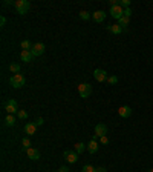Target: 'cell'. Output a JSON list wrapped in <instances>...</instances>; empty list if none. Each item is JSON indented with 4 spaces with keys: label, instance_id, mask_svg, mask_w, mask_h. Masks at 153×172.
<instances>
[{
    "label": "cell",
    "instance_id": "603a6c76",
    "mask_svg": "<svg viewBox=\"0 0 153 172\" xmlns=\"http://www.w3.org/2000/svg\"><path fill=\"white\" fill-rule=\"evenodd\" d=\"M81 172H97V168H93L92 165H84Z\"/></svg>",
    "mask_w": 153,
    "mask_h": 172
},
{
    "label": "cell",
    "instance_id": "4dcf8cb0",
    "mask_svg": "<svg viewBox=\"0 0 153 172\" xmlns=\"http://www.w3.org/2000/svg\"><path fill=\"white\" fill-rule=\"evenodd\" d=\"M58 172H71V171H69V168H66V166H61V168L58 169Z\"/></svg>",
    "mask_w": 153,
    "mask_h": 172
},
{
    "label": "cell",
    "instance_id": "6da1fadb",
    "mask_svg": "<svg viewBox=\"0 0 153 172\" xmlns=\"http://www.w3.org/2000/svg\"><path fill=\"white\" fill-rule=\"evenodd\" d=\"M14 6H15L17 12L23 15V14H26V12L29 11V8H31V3H29L28 0H17V2L14 3Z\"/></svg>",
    "mask_w": 153,
    "mask_h": 172
},
{
    "label": "cell",
    "instance_id": "5bb4252c",
    "mask_svg": "<svg viewBox=\"0 0 153 172\" xmlns=\"http://www.w3.org/2000/svg\"><path fill=\"white\" fill-rule=\"evenodd\" d=\"M20 57H22V60H23V62L29 63V62H32L34 54H32L31 51H22V52H20Z\"/></svg>",
    "mask_w": 153,
    "mask_h": 172
},
{
    "label": "cell",
    "instance_id": "ffe728a7",
    "mask_svg": "<svg viewBox=\"0 0 153 172\" xmlns=\"http://www.w3.org/2000/svg\"><path fill=\"white\" fill-rule=\"evenodd\" d=\"M32 49V43L29 40H23L22 42V51H31Z\"/></svg>",
    "mask_w": 153,
    "mask_h": 172
},
{
    "label": "cell",
    "instance_id": "5b68a950",
    "mask_svg": "<svg viewBox=\"0 0 153 172\" xmlns=\"http://www.w3.org/2000/svg\"><path fill=\"white\" fill-rule=\"evenodd\" d=\"M93 77H95V80L97 82H100V83H103V82H107V72L104 71V69H95V72H93Z\"/></svg>",
    "mask_w": 153,
    "mask_h": 172
},
{
    "label": "cell",
    "instance_id": "7a4b0ae2",
    "mask_svg": "<svg viewBox=\"0 0 153 172\" xmlns=\"http://www.w3.org/2000/svg\"><path fill=\"white\" fill-rule=\"evenodd\" d=\"M25 77L22 75V74H14L11 79H9V85L12 86V88H22V86H25Z\"/></svg>",
    "mask_w": 153,
    "mask_h": 172
},
{
    "label": "cell",
    "instance_id": "e0dca14e",
    "mask_svg": "<svg viewBox=\"0 0 153 172\" xmlns=\"http://www.w3.org/2000/svg\"><path fill=\"white\" fill-rule=\"evenodd\" d=\"M129 20H130V19H127V17H124V15H122V17L118 20V25H119L122 29H126V28L129 26Z\"/></svg>",
    "mask_w": 153,
    "mask_h": 172
},
{
    "label": "cell",
    "instance_id": "277c9868",
    "mask_svg": "<svg viewBox=\"0 0 153 172\" xmlns=\"http://www.w3.org/2000/svg\"><path fill=\"white\" fill-rule=\"evenodd\" d=\"M5 109L8 111V114H14V112H19V111H20V109H19L17 101H15V100H12V98H9V100L5 103Z\"/></svg>",
    "mask_w": 153,
    "mask_h": 172
},
{
    "label": "cell",
    "instance_id": "1f68e13d",
    "mask_svg": "<svg viewBox=\"0 0 153 172\" xmlns=\"http://www.w3.org/2000/svg\"><path fill=\"white\" fill-rule=\"evenodd\" d=\"M35 125H37V128H38V126H41V125H43V118H41V117H40V118H37Z\"/></svg>",
    "mask_w": 153,
    "mask_h": 172
},
{
    "label": "cell",
    "instance_id": "cb8c5ba5",
    "mask_svg": "<svg viewBox=\"0 0 153 172\" xmlns=\"http://www.w3.org/2000/svg\"><path fill=\"white\" fill-rule=\"evenodd\" d=\"M118 5H119L122 9H126V8H129V6H130V2H129V0H119V2H118Z\"/></svg>",
    "mask_w": 153,
    "mask_h": 172
},
{
    "label": "cell",
    "instance_id": "8992f818",
    "mask_svg": "<svg viewBox=\"0 0 153 172\" xmlns=\"http://www.w3.org/2000/svg\"><path fill=\"white\" fill-rule=\"evenodd\" d=\"M110 15L114 17V19H121L122 15H124V9L119 6V5H115V6H110Z\"/></svg>",
    "mask_w": 153,
    "mask_h": 172
},
{
    "label": "cell",
    "instance_id": "9c48e42d",
    "mask_svg": "<svg viewBox=\"0 0 153 172\" xmlns=\"http://www.w3.org/2000/svg\"><path fill=\"white\" fill-rule=\"evenodd\" d=\"M95 135L97 137H106L107 135V126L104 125V123H98L97 126H95Z\"/></svg>",
    "mask_w": 153,
    "mask_h": 172
},
{
    "label": "cell",
    "instance_id": "836d02e7",
    "mask_svg": "<svg viewBox=\"0 0 153 172\" xmlns=\"http://www.w3.org/2000/svg\"><path fill=\"white\" fill-rule=\"evenodd\" d=\"M152 172H153V169H152Z\"/></svg>",
    "mask_w": 153,
    "mask_h": 172
},
{
    "label": "cell",
    "instance_id": "484cf974",
    "mask_svg": "<svg viewBox=\"0 0 153 172\" xmlns=\"http://www.w3.org/2000/svg\"><path fill=\"white\" fill-rule=\"evenodd\" d=\"M107 83H109V85H116V83H118V77H116V75H110V77H109V79H107Z\"/></svg>",
    "mask_w": 153,
    "mask_h": 172
},
{
    "label": "cell",
    "instance_id": "ba28073f",
    "mask_svg": "<svg viewBox=\"0 0 153 172\" xmlns=\"http://www.w3.org/2000/svg\"><path fill=\"white\" fill-rule=\"evenodd\" d=\"M64 158H66V161H69L71 165H74L78 161V154H76L75 151H64Z\"/></svg>",
    "mask_w": 153,
    "mask_h": 172
},
{
    "label": "cell",
    "instance_id": "d6986e66",
    "mask_svg": "<svg viewBox=\"0 0 153 172\" xmlns=\"http://www.w3.org/2000/svg\"><path fill=\"white\" fill-rule=\"evenodd\" d=\"M5 123H6L8 126H14V125H15V118L12 117V114H8V115H6V118H5Z\"/></svg>",
    "mask_w": 153,
    "mask_h": 172
},
{
    "label": "cell",
    "instance_id": "7402d4cb",
    "mask_svg": "<svg viewBox=\"0 0 153 172\" xmlns=\"http://www.w3.org/2000/svg\"><path fill=\"white\" fill-rule=\"evenodd\" d=\"M84 149H86V144H84V143H76L75 144V152L76 154H81Z\"/></svg>",
    "mask_w": 153,
    "mask_h": 172
},
{
    "label": "cell",
    "instance_id": "52a82bcc",
    "mask_svg": "<svg viewBox=\"0 0 153 172\" xmlns=\"http://www.w3.org/2000/svg\"><path fill=\"white\" fill-rule=\"evenodd\" d=\"M44 49H46V46H44V45H43L41 42H38V43H35V45L32 46L31 52L34 54V57H40V55H43Z\"/></svg>",
    "mask_w": 153,
    "mask_h": 172
},
{
    "label": "cell",
    "instance_id": "9a60e30c",
    "mask_svg": "<svg viewBox=\"0 0 153 172\" xmlns=\"http://www.w3.org/2000/svg\"><path fill=\"white\" fill-rule=\"evenodd\" d=\"M35 131H37V125H35V123H28V125L25 126V132H26L28 135H34Z\"/></svg>",
    "mask_w": 153,
    "mask_h": 172
},
{
    "label": "cell",
    "instance_id": "3957f363",
    "mask_svg": "<svg viewBox=\"0 0 153 172\" xmlns=\"http://www.w3.org/2000/svg\"><path fill=\"white\" fill-rule=\"evenodd\" d=\"M78 92L83 98H87L92 94V86L89 83H81V85H78Z\"/></svg>",
    "mask_w": 153,
    "mask_h": 172
},
{
    "label": "cell",
    "instance_id": "ac0fdd59",
    "mask_svg": "<svg viewBox=\"0 0 153 172\" xmlns=\"http://www.w3.org/2000/svg\"><path fill=\"white\" fill-rule=\"evenodd\" d=\"M9 71L14 74H20V65L19 63H11L9 65Z\"/></svg>",
    "mask_w": 153,
    "mask_h": 172
},
{
    "label": "cell",
    "instance_id": "d4e9b609",
    "mask_svg": "<svg viewBox=\"0 0 153 172\" xmlns=\"http://www.w3.org/2000/svg\"><path fill=\"white\" fill-rule=\"evenodd\" d=\"M90 17H92V15H90L87 11H81V12H80V19H83V20H89Z\"/></svg>",
    "mask_w": 153,
    "mask_h": 172
},
{
    "label": "cell",
    "instance_id": "7c38bea8",
    "mask_svg": "<svg viewBox=\"0 0 153 172\" xmlns=\"http://www.w3.org/2000/svg\"><path fill=\"white\" fill-rule=\"evenodd\" d=\"M26 154H28L29 160H38V158H40V152H38L35 148H28V149H26Z\"/></svg>",
    "mask_w": 153,
    "mask_h": 172
},
{
    "label": "cell",
    "instance_id": "4316f807",
    "mask_svg": "<svg viewBox=\"0 0 153 172\" xmlns=\"http://www.w3.org/2000/svg\"><path fill=\"white\" fill-rule=\"evenodd\" d=\"M17 115H19V118H23V120H25V118H28V112H26V111H23V109H22V111H19V112H17Z\"/></svg>",
    "mask_w": 153,
    "mask_h": 172
},
{
    "label": "cell",
    "instance_id": "8fae6325",
    "mask_svg": "<svg viewBox=\"0 0 153 172\" xmlns=\"http://www.w3.org/2000/svg\"><path fill=\"white\" fill-rule=\"evenodd\" d=\"M97 135H93V138L90 140V143H89V146H87V151L90 152V154H95L97 151H98V143H97Z\"/></svg>",
    "mask_w": 153,
    "mask_h": 172
},
{
    "label": "cell",
    "instance_id": "d6a6232c",
    "mask_svg": "<svg viewBox=\"0 0 153 172\" xmlns=\"http://www.w3.org/2000/svg\"><path fill=\"white\" fill-rule=\"evenodd\" d=\"M97 172H106L104 168H97Z\"/></svg>",
    "mask_w": 153,
    "mask_h": 172
},
{
    "label": "cell",
    "instance_id": "f546056e",
    "mask_svg": "<svg viewBox=\"0 0 153 172\" xmlns=\"http://www.w3.org/2000/svg\"><path fill=\"white\" fill-rule=\"evenodd\" d=\"M100 140H101V143H103V144H107V143H109V138H107V137H101Z\"/></svg>",
    "mask_w": 153,
    "mask_h": 172
},
{
    "label": "cell",
    "instance_id": "44dd1931",
    "mask_svg": "<svg viewBox=\"0 0 153 172\" xmlns=\"http://www.w3.org/2000/svg\"><path fill=\"white\" fill-rule=\"evenodd\" d=\"M22 146H23V149L26 151L28 148H31V140H29L28 137H25V138H22Z\"/></svg>",
    "mask_w": 153,
    "mask_h": 172
},
{
    "label": "cell",
    "instance_id": "e575fe53",
    "mask_svg": "<svg viewBox=\"0 0 153 172\" xmlns=\"http://www.w3.org/2000/svg\"><path fill=\"white\" fill-rule=\"evenodd\" d=\"M57 172H58V171H57Z\"/></svg>",
    "mask_w": 153,
    "mask_h": 172
},
{
    "label": "cell",
    "instance_id": "2e32d148",
    "mask_svg": "<svg viewBox=\"0 0 153 172\" xmlns=\"http://www.w3.org/2000/svg\"><path fill=\"white\" fill-rule=\"evenodd\" d=\"M107 29H109L112 34H121V32L124 31V29H122L118 23H116V25H109V26H107Z\"/></svg>",
    "mask_w": 153,
    "mask_h": 172
},
{
    "label": "cell",
    "instance_id": "30bf717a",
    "mask_svg": "<svg viewBox=\"0 0 153 172\" xmlns=\"http://www.w3.org/2000/svg\"><path fill=\"white\" fill-rule=\"evenodd\" d=\"M118 114H119V117H122V118H129V117L132 115V108H130V106H121V108L118 109Z\"/></svg>",
    "mask_w": 153,
    "mask_h": 172
},
{
    "label": "cell",
    "instance_id": "83f0119b",
    "mask_svg": "<svg viewBox=\"0 0 153 172\" xmlns=\"http://www.w3.org/2000/svg\"><path fill=\"white\" fill-rule=\"evenodd\" d=\"M130 15H132V9H130V8H126V9H124V17L130 19Z\"/></svg>",
    "mask_w": 153,
    "mask_h": 172
},
{
    "label": "cell",
    "instance_id": "4fadbf2b",
    "mask_svg": "<svg viewBox=\"0 0 153 172\" xmlns=\"http://www.w3.org/2000/svg\"><path fill=\"white\" fill-rule=\"evenodd\" d=\"M92 19H93L95 22L101 23V22L106 19V12H104V11H95V12L92 14Z\"/></svg>",
    "mask_w": 153,
    "mask_h": 172
},
{
    "label": "cell",
    "instance_id": "f1b7e54d",
    "mask_svg": "<svg viewBox=\"0 0 153 172\" xmlns=\"http://www.w3.org/2000/svg\"><path fill=\"white\" fill-rule=\"evenodd\" d=\"M5 23H6V19H5V15H2L0 17V26H5Z\"/></svg>",
    "mask_w": 153,
    "mask_h": 172
}]
</instances>
